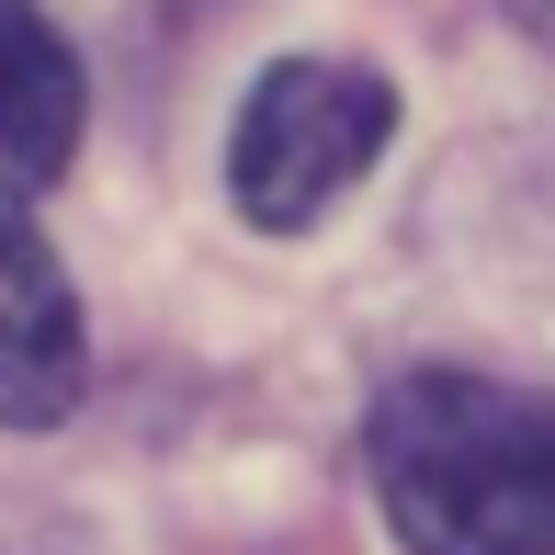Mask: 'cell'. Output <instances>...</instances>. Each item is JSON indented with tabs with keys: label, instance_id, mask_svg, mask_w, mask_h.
<instances>
[{
	"label": "cell",
	"instance_id": "obj_1",
	"mask_svg": "<svg viewBox=\"0 0 555 555\" xmlns=\"http://www.w3.org/2000/svg\"><path fill=\"white\" fill-rule=\"evenodd\" d=\"M363 465L409 555H555V386L420 363L374 397Z\"/></svg>",
	"mask_w": 555,
	"mask_h": 555
},
{
	"label": "cell",
	"instance_id": "obj_2",
	"mask_svg": "<svg viewBox=\"0 0 555 555\" xmlns=\"http://www.w3.org/2000/svg\"><path fill=\"white\" fill-rule=\"evenodd\" d=\"M397 137V91L374 80V68L351 57H284L249 80L238 125H227V193H238L249 227H318L340 205L351 182H363L374 159H386Z\"/></svg>",
	"mask_w": 555,
	"mask_h": 555
},
{
	"label": "cell",
	"instance_id": "obj_3",
	"mask_svg": "<svg viewBox=\"0 0 555 555\" xmlns=\"http://www.w3.org/2000/svg\"><path fill=\"white\" fill-rule=\"evenodd\" d=\"M80 374H91L80 295H68L46 227L0 193V420H12V431L68 420V409H80Z\"/></svg>",
	"mask_w": 555,
	"mask_h": 555
},
{
	"label": "cell",
	"instance_id": "obj_4",
	"mask_svg": "<svg viewBox=\"0 0 555 555\" xmlns=\"http://www.w3.org/2000/svg\"><path fill=\"white\" fill-rule=\"evenodd\" d=\"M80 147V57L35 0H0V170L57 182Z\"/></svg>",
	"mask_w": 555,
	"mask_h": 555
},
{
	"label": "cell",
	"instance_id": "obj_5",
	"mask_svg": "<svg viewBox=\"0 0 555 555\" xmlns=\"http://www.w3.org/2000/svg\"><path fill=\"white\" fill-rule=\"evenodd\" d=\"M511 23H521V35H544V46H555V0H511Z\"/></svg>",
	"mask_w": 555,
	"mask_h": 555
}]
</instances>
